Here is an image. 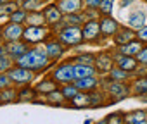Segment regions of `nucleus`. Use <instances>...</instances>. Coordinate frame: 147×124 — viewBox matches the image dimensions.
I'll list each match as a JSON object with an SVG mask.
<instances>
[{
	"label": "nucleus",
	"instance_id": "obj_1",
	"mask_svg": "<svg viewBox=\"0 0 147 124\" xmlns=\"http://www.w3.org/2000/svg\"><path fill=\"white\" fill-rule=\"evenodd\" d=\"M47 62V50H42V48H36V50H31V52H26L24 55L19 57V67H24V69H40L45 66Z\"/></svg>",
	"mask_w": 147,
	"mask_h": 124
},
{
	"label": "nucleus",
	"instance_id": "obj_2",
	"mask_svg": "<svg viewBox=\"0 0 147 124\" xmlns=\"http://www.w3.org/2000/svg\"><path fill=\"white\" fill-rule=\"evenodd\" d=\"M59 36H61V40H62L64 43H67V45H76V43H80V41L83 40V33H82L78 28H75V26L62 29Z\"/></svg>",
	"mask_w": 147,
	"mask_h": 124
},
{
	"label": "nucleus",
	"instance_id": "obj_3",
	"mask_svg": "<svg viewBox=\"0 0 147 124\" xmlns=\"http://www.w3.org/2000/svg\"><path fill=\"white\" fill-rule=\"evenodd\" d=\"M23 36H24L28 41H40V40H43V36H45V29H42L40 26H31V28H28V29L23 33Z\"/></svg>",
	"mask_w": 147,
	"mask_h": 124
},
{
	"label": "nucleus",
	"instance_id": "obj_4",
	"mask_svg": "<svg viewBox=\"0 0 147 124\" xmlns=\"http://www.w3.org/2000/svg\"><path fill=\"white\" fill-rule=\"evenodd\" d=\"M55 79L57 81H71L73 78H75V67L71 66H62L55 71Z\"/></svg>",
	"mask_w": 147,
	"mask_h": 124
},
{
	"label": "nucleus",
	"instance_id": "obj_5",
	"mask_svg": "<svg viewBox=\"0 0 147 124\" xmlns=\"http://www.w3.org/2000/svg\"><path fill=\"white\" fill-rule=\"evenodd\" d=\"M99 31H100V24H99L97 21H88V23L85 24V28H83V38L94 40V38H97Z\"/></svg>",
	"mask_w": 147,
	"mask_h": 124
},
{
	"label": "nucleus",
	"instance_id": "obj_6",
	"mask_svg": "<svg viewBox=\"0 0 147 124\" xmlns=\"http://www.w3.org/2000/svg\"><path fill=\"white\" fill-rule=\"evenodd\" d=\"M9 76H11V79L16 81V83H26V81L31 79V73H30V69H24V67H19V69L11 71Z\"/></svg>",
	"mask_w": 147,
	"mask_h": 124
},
{
	"label": "nucleus",
	"instance_id": "obj_7",
	"mask_svg": "<svg viewBox=\"0 0 147 124\" xmlns=\"http://www.w3.org/2000/svg\"><path fill=\"white\" fill-rule=\"evenodd\" d=\"M80 9V0H61L59 11L66 14H75Z\"/></svg>",
	"mask_w": 147,
	"mask_h": 124
},
{
	"label": "nucleus",
	"instance_id": "obj_8",
	"mask_svg": "<svg viewBox=\"0 0 147 124\" xmlns=\"http://www.w3.org/2000/svg\"><path fill=\"white\" fill-rule=\"evenodd\" d=\"M128 24L131 26V28H144V24H145V16L142 14V12H133V14H130V17H128Z\"/></svg>",
	"mask_w": 147,
	"mask_h": 124
},
{
	"label": "nucleus",
	"instance_id": "obj_9",
	"mask_svg": "<svg viewBox=\"0 0 147 124\" xmlns=\"http://www.w3.org/2000/svg\"><path fill=\"white\" fill-rule=\"evenodd\" d=\"M21 33H23V29L19 28V24H14V23H12V26H9V28L5 29L4 36H5L7 40H11V41H16V40L21 36Z\"/></svg>",
	"mask_w": 147,
	"mask_h": 124
},
{
	"label": "nucleus",
	"instance_id": "obj_10",
	"mask_svg": "<svg viewBox=\"0 0 147 124\" xmlns=\"http://www.w3.org/2000/svg\"><path fill=\"white\" fill-rule=\"evenodd\" d=\"M92 76H94V69L90 66H83V64L75 66V78L76 79L78 78H92Z\"/></svg>",
	"mask_w": 147,
	"mask_h": 124
},
{
	"label": "nucleus",
	"instance_id": "obj_11",
	"mask_svg": "<svg viewBox=\"0 0 147 124\" xmlns=\"http://www.w3.org/2000/svg\"><path fill=\"white\" fill-rule=\"evenodd\" d=\"M118 64H119V67H121L123 71H133V69L137 67V62H135L131 57H128V55L119 57V59H118Z\"/></svg>",
	"mask_w": 147,
	"mask_h": 124
},
{
	"label": "nucleus",
	"instance_id": "obj_12",
	"mask_svg": "<svg viewBox=\"0 0 147 124\" xmlns=\"http://www.w3.org/2000/svg\"><path fill=\"white\" fill-rule=\"evenodd\" d=\"M45 19L49 23H59L61 19V11L57 7H47L45 9Z\"/></svg>",
	"mask_w": 147,
	"mask_h": 124
},
{
	"label": "nucleus",
	"instance_id": "obj_13",
	"mask_svg": "<svg viewBox=\"0 0 147 124\" xmlns=\"http://www.w3.org/2000/svg\"><path fill=\"white\" fill-rule=\"evenodd\" d=\"M118 29V24H116V21L114 19H104L102 21V24H100V31L102 33H106V35H111V33H114Z\"/></svg>",
	"mask_w": 147,
	"mask_h": 124
},
{
	"label": "nucleus",
	"instance_id": "obj_14",
	"mask_svg": "<svg viewBox=\"0 0 147 124\" xmlns=\"http://www.w3.org/2000/svg\"><path fill=\"white\" fill-rule=\"evenodd\" d=\"M140 48H142V47H140L138 41H131V43H128V45H123L121 52H123L125 55H133V53H138Z\"/></svg>",
	"mask_w": 147,
	"mask_h": 124
},
{
	"label": "nucleus",
	"instance_id": "obj_15",
	"mask_svg": "<svg viewBox=\"0 0 147 124\" xmlns=\"http://www.w3.org/2000/svg\"><path fill=\"white\" fill-rule=\"evenodd\" d=\"M45 50H47V55H49L50 59H57V57L62 53V48H61L59 43H49Z\"/></svg>",
	"mask_w": 147,
	"mask_h": 124
},
{
	"label": "nucleus",
	"instance_id": "obj_16",
	"mask_svg": "<svg viewBox=\"0 0 147 124\" xmlns=\"http://www.w3.org/2000/svg\"><path fill=\"white\" fill-rule=\"evenodd\" d=\"M133 31H130V29H123L118 36H116V43H119V45H123V43H128V41H131L133 40Z\"/></svg>",
	"mask_w": 147,
	"mask_h": 124
},
{
	"label": "nucleus",
	"instance_id": "obj_17",
	"mask_svg": "<svg viewBox=\"0 0 147 124\" xmlns=\"http://www.w3.org/2000/svg\"><path fill=\"white\" fill-rule=\"evenodd\" d=\"M76 86H78V90H88V88H94L95 86V79H94V76L92 78H78V81H76Z\"/></svg>",
	"mask_w": 147,
	"mask_h": 124
},
{
	"label": "nucleus",
	"instance_id": "obj_18",
	"mask_svg": "<svg viewBox=\"0 0 147 124\" xmlns=\"http://www.w3.org/2000/svg\"><path fill=\"white\" fill-rule=\"evenodd\" d=\"M95 62H97V67H99L100 71H109V69H111V59H109L107 55H100Z\"/></svg>",
	"mask_w": 147,
	"mask_h": 124
},
{
	"label": "nucleus",
	"instance_id": "obj_19",
	"mask_svg": "<svg viewBox=\"0 0 147 124\" xmlns=\"http://www.w3.org/2000/svg\"><path fill=\"white\" fill-rule=\"evenodd\" d=\"M9 52H11V55H14V57H21V55H24L26 53V48H24V45H19V43H12L11 45V48H9Z\"/></svg>",
	"mask_w": 147,
	"mask_h": 124
},
{
	"label": "nucleus",
	"instance_id": "obj_20",
	"mask_svg": "<svg viewBox=\"0 0 147 124\" xmlns=\"http://www.w3.org/2000/svg\"><path fill=\"white\" fill-rule=\"evenodd\" d=\"M62 95H64L66 98H75V97L78 95V86H66V88L62 90Z\"/></svg>",
	"mask_w": 147,
	"mask_h": 124
},
{
	"label": "nucleus",
	"instance_id": "obj_21",
	"mask_svg": "<svg viewBox=\"0 0 147 124\" xmlns=\"http://www.w3.org/2000/svg\"><path fill=\"white\" fill-rule=\"evenodd\" d=\"M111 93H113L114 97L121 98V97H125V95H126V90H125L121 85H113V86H111Z\"/></svg>",
	"mask_w": 147,
	"mask_h": 124
},
{
	"label": "nucleus",
	"instance_id": "obj_22",
	"mask_svg": "<svg viewBox=\"0 0 147 124\" xmlns=\"http://www.w3.org/2000/svg\"><path fill=\"white\" fill-rule=\"evenodd\" d=\"M88 95H76L75 97V107H82V105H87L88 103Z\"/></svg>",
	"mask_w": 147,
	"mask_h": 124
},
{
	"label": "nucleus",
	"instance_id": "obj_23",
	"mask_svg": "<svg viewBox=\"0 0 147 124\" xmlns=\"http://www.w3.org/2000/svg\"><path fill=\"white\" fill-rule=\"evenodd\" d=\"M113 4H114V0H102V2H100V11L109 14L111 9H113Z\"/></svg>",
	"mask_w": 147,
	"mask_h": 124
},
{
	"label": "nucleus",
	"instance_id": "obj_24",
	"mask_svg": "<svg viewBox=\"0 0 147 124\" xmlns=\"http://www.w3.org/2000/svg\"><path fill=\"white\" fill-rule=\"evenodd\" d=\"M28 23H30V24H33V26H38V24H42V23H43V16H40V14L28 16Z\"/></svg>",
	"mask_w": 147,
	"mask_h": 124
},
{
	"label": "nucleus",
	"instance_id": "obj_25",
	"mask_svg": "<svg viewBox=\"0 0 147 124\" xmlns=\"http://www.w3.org/2000/svg\"><path fill=\"white\" fill-rule=\"evenodd\" d=\"M24 17H26V14H24V12H19V11L11 14V21H12V23H16V24H19L21 21H24Z\"/></svg>",
	"mask_w": 147,
	"mask_h": 124
},
{
	"label": "nucleus",
	"instance_id": "obj_26",
	"mask_svg": "<svg viewBox=\"0 0 147 124\" xmlns=\"http://www.w3.org/2000/svg\"><path fill=\"white\" fill-rule=\"evenodd\" d=\"M144 117H145V114H144V112H135V114L128 115V121H130V122H142V121H144Z\"/></svg>",
	"mask_w": 147,
	"mask_h": 124
},
{
	"label": "nucleus",
	"instance_id": "obj_27",
	"mask_svg": "<svg viewBox=\"0 0 147 124\" xmlns=\"http://www.w3.org/2000/svg\"><path fill=\"white\" fill-rule=\"evenodd\" d=\"M0 12H16V4H5V5H0Z\"/></svg>",
	"mask_w": 147,
	"mask_h": 124
},
{
	"label": "nucleus",
	"instance_id": "obj_28",
	"mask_svg": "<svg viewBox=\"0 0 147 124\" xmlns=\"http://www.w3.org/2000/svg\"><path fill=\"white\" fill-rule=\"evenodd\" d=\"M80 21H82V16H78V14H69L67 16V23H71V24H76Z\"/></svg>",
	"mask_w": 147,
	"mask_h": 124
},
{
	"label": "nucleus",
	"instance_id": "obj_29",
	"mask_svg": "<svg viewBox=\"0 0 147 124\" xmlns=\"http://www.w3.org/2000/svg\"><path fill=\"white\" fill-rule=\"evenodd\" d=\"M137 91H147V79H142V81H137Z\"/></svg>",
	"mask_w": 147,
	"mask_h": 124
},
{
	"label": "nucleus",
	"instance_id": "obj_30",
	"mask_svg": "<svg viewBox=\"0 0 147 124\" xmlns=\"http://www.w3.org/2000/svg\"><path fill=\"white\" fill-rule=\"evenodd\" d=\"M111 74H113V78H116V79L126 78V71H125V73H123V71H111Z\"/></svg>",
	"mask_w": 147,
	"mask_h": 124
},
{
	"label": "nucleus",
	"instance_id": "obj_31",
	"mask_svg": "<svg viewBox=\"0 0 147 124\" xmlns=\"http://www.w3.org/2000/svg\"><path fill=\"white\" fill-rule=\"evenodd\" d=\"M78 62H80V64H85V66H87V64H92L94 59H92V57H88V55H85V57H80V59H78Z\"/></svg>",
	"mask_w": 147,
	"mask_h": 124
},
{
	"label": "nucleus",
	"instance_id": "obj_32",
	"mask_svg": "<svg viewBox=\"0 0 147 124\" xmlns=\"http://www.w3.org/2000/svg\"><path fill=\"white\" fill-rule=\"evenodd\" d=\"M138 60L144 62V64H147V48L142 50V52H138Z\"/></svg>",
	"mask_w": 147,
	"mask_h": 124
},
{
	"label": "nucleus",
	"instance_id": "obj_33",
	"mask_svg": "<svg viewBox=\"0 0 147 124\" xmlns=\"http://www.w3.org/2000/svg\"><path fill=\"white\" fill-rule=\"evenodd\" d=\"M138 38L144 40V41H147V28H145V26L140 28V31H138Z\"/></svg>",
	"mask_w": 147,
	"mask_h": 124
},
{
	"label": "nucleus",
	"instance_id": "obj_34",
	"mask_svg": "<svg viewBox=\"0 0 147 124\" xmlns=\"http://www.w3.org/2000/svg\"><path fill=\"white\" fill-rule=\"evenodd\" d=\"M100 2L102 0H87V5L88 7H97V5H100Z\"/></svg>",
	"mask_w": 147,
	"mask_h": 124
},
{
	"label": "nucleus",
	"instance_id": "obj_35",
	"mask_svg": "<svg viewBox=\"0 0 147 124\" xmlns=\"http://www.w3.org/2000/svg\"><path fill=\"white\" fill-rule=\"evenodd\" d=\"M52 88H54V86H52L50 83H42V85H40V90H45V91H49V90H52Z\"/></svg>",
	"mask_w": 147,
	"mask_h": 124
},
{
	"label": "nucleus",
	"instance_id": "obj_36",
	"mask_svg": "<svg viewBox=\"0 0 147 124\" xmlns=\"http://www.w3.org/2000/svg\"><path fill=\"white\" fill-rule=\"evenodd\" d=\"M12 97H14V93L9 91V93H5V95H0V100H11Z\"/></svg>",
	"mask_w": 147,
	"mask_h": 124
},
{
	"label": "nucleus",
	"instance_id": "obj_37",
	"mask_svg": "<svg viewBox=\"0 0 147 124\" xmlns=\"http://www.w3.org/2000/svg\"><path fill=\"white\" fill-rule=\"evenodd\" d=\"M9 66V60L7 59H0V69H5Z\"/></svg>",
	"mask_w": 147,
	"mask_h": 124
},
{
	"label": "nucleus",
	"instance_id": "obj_38",
	"mask_svg": "<svg viewBox=\"0 0 147 124\" xmlns=\"http://www.w3.org/2000/svg\"><path fill=\"white\" fill-rule=\"evenodd\" d=\"M5 85H7V79L4 76H0V86H5Z\"/></svg>",
	"mask_w": 147,
	"mask_h": 124
},
{
	"label": "nucleus",
	"instance_id": "obj_39",
	"mask_svg": "<svg viewBox=\"0 0 147 124\" xmlns=\"http://www.w3.org/2000/svg\"><path fill=\"white\" fill-rule=\"evenodd\" d=\"M135 124H145V122H144V121H142V122H135Z\"/></svg>",
	"mask_w": 147,
	"mask_h": 124
},
{
	"label": "nucleus",
	"instance_id": "obj_40",
	"mask_svg": "<svg viewBox=\"0 0 147 124\" xmlns=\"http://www.w3.org/2000/svg\"><path fill=\"white\" fill-rule=\"evenodd\" d=\"M0 2H5V0H0Z\"/></svg>",
	"mask_w": 147,
	"mask_h": 124
},
{
	"label": "nucleus",
	"instance_id": "obj_41",
	"mask_svg": "<svg viewBox=\"0 0 147 124\" xmlns=\"http://www.w3.org/2000/svg\"><path fill=\"white\" fill-rule=\"evenodd\" d=\"M26 2H28V0H26Z\"/></svg>",
	"mask_w": 147,
	"mask_h": 124
}]
</instances>
